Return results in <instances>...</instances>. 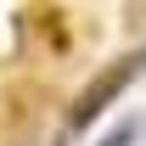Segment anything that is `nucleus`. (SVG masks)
I'll list each match as a JSON object with an SVG mask.
<instances>
[{"label":"nucleus","mask_w":146,"mask_h":146,"mask_svg":"<svg viewBox=\"0 0 146 146\" xmlns=\"http://www.w3.org/2000/svg\"><path fill=\"white\" fill-rule=\"evenodd\" d=\"M135 73H141V56H129V62H118V68H107V73H101V79L90 84V90H84L79 101H73V124H96V118L107 112V101H112L118 90H124V84L135 79Z\"/></svg>","instance_id":"nucleus-1"},{"label":"nucleus","mask_w":146,"mask_h":146,"mask_svg":"<svg viewBox=\"0 0 146 146\" xmlns=\"http://www.w3.org/2000/svg\"><path fill=\"white\" fill-rule=\"evenodd\" d=\"M141 118H129V124H118V129H112V135H101V141H96V146H135V141H141Z\"/></svg>","instance_id":"nucleus-2"}]
</instances>
